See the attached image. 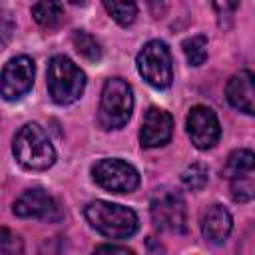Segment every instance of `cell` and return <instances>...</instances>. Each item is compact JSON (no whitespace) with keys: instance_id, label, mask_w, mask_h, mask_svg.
<instances>
[{"instance_id":"cell-1","label":"cell","mask_w":255,"mask_h":255,"mask_svg":"<svg viewBox=\"0 0 255 255\" xmlns=\"http://www.w3.org/2000/svg\"><path fill=\"white\" fill-rule=\"evenodd\" d=\"M84 215L98 233L110 239H128L137 231L135 211L120 203L96 199L86 205Z\"/></svg>"},{"instance_id":"cell-2","label":"cell","mask_w":255,"mask_h":255,"mask_svg":"<svg viewBox=\"0 0 255 255\" xmlns=\"http://www.w3.org/2000/svg\"><path fill=\"white\" fill-rule=\"evenodd\" d=\"M12 151L16 161L32 171L48 169L56 161V149L44 128L38 124H26L20 128L12 143Z\"/></svg>"},{"instance_id":"cell-3","label":"cell","mask_w":255,"mask_h":255,"mask_svg":"<svg viewBox=\"0 0 255 255\" xmlns=\"http://www.w3.org/2000/svg\"><path fill=\"white\" fill-rule=\"evenodd\" d=\"M46 86H48V94L56 104L68 106L74 104L84 94L86 74L68 56H54L48 62Z\"/></svg>"},{"instance_id":"cell-4","label":"cell","mask_w":255,"mask_h":255,"mask_svg":"<svg viewBox=\"0 0 255 255\" xmlns=\"http://www.w3.org/2000/svg\"><path fill=\"white\" fill-rule=\"evenodd\" d=\"M133 110V92L131 86L122 78L106 80L100 98L98 122L104 129H118L128 124Z\"/></svg>"},{"instance_id":"cell-5","label":"cell","mask_w":255,"mask_h":255,"mask_svg":"<svg viewBox=\"0 0 255 255\" xmlns=\"http://www.w3.org/2000/svg\"><path fill=\"white\" fill-rule=\"evenodd\" d=\"M151 221L157 229L167 233H183L187 229V209L183 195L171 187H159L149 201Z\"/></svg>"},{"instance_id":"cell-6","label":"cell","mask_w":255,"mask_h":255,"mask_svg":"<svg viewBox=\"0 0 255 255\" xmlns=\"http://www.w3.org/2000/svg\"><path fill=\"white\" fill-rule=\"evenodd\" d=\"M137 72L139 76L153 88L163 90L171 86L173 68H171V54L167 46L159 40L147 42L137 54Z\"/></svg>"},{"instance_id":"cell-7","label":"cell","mask_w":255,"mask_h":255,"mask_svg":"<svg viewBox=\"0 0 255 255\" xmlns=\"http://www.w3.org/2000/svg\"><path fill=\"white\" fill-rule=\"evenodd\" d=\"M94 181L110 193H131L139 185L137 169L118 157H104L92 165Z\"/></svg>"},{"instance_id":"cell-8","label":"cell","mask_w":255,"mask_h":255,"mask_svg":"<svg viewBox=\"0 0 255 255\" xmlns=\"http://www.w3.org/2000/svg\"><path fill=\"white\" fill-rule=\"evenodd\" d=\"M187 135L197 149H211L221 135V126L215 112L207 106H193L185 120Z\"/></svg>"},{"instance_id":"cell-9","label":"cell","mask_w":255,"mask_h":255,"mask_svg":"<svg viewBox=\"0 0 255 255\" xmlns=\"http://www.w3.org/2000/svg\"><path fill=\"white\" fill-rule=\"evenodd\" d=\"M34 74H36V66H34L32 58L16 56V58L8 60V64L2 70V96H4V100L12 102V100H18L24 94H28L32 84H34Z\"/></svg>"},{"instance_id":"cell-10","label":"cell","mask_w":255,"mask_h":255,"mask_svg":"<svg viewBox=\"0 0 255 255\" xmlns=\"http://www.w3.org/2000/svg\"><path fill=\"white\" fill-rule=\"evenodd\" d=\"M173 133V120L161 108H149L143 116L139 141L143 147H159L171 139Z\"/></svg>"},{"instance_id":"cell-11","label":"cell","mask_w":255,"mask_h":255,"mask_svg":"<svg viewBox=\"0 0 255 255\" xmlns=\"http://www.w3.org/2000/svg\"><path fill=\"white\" fill-rule=\"evenodd\" d=\"M56 211L58 205L54 197L40 187L24 191L14 203V213L24 219H54Z\"/></svg>"},{"instance_id":"cell-12","label":"cell","mask_w":255,"mask_h":255,"mask_svg":"<svg viewBox=\"0 0 255 255\" xmlns=\"http://www.w3.org/2000/svg\"><path fill=\"white\" fill-rule=\"evenodd\" d=\"M227 102L249 116H255V72H237L227 80L225 86Z\"/></svg>"},{"instance_id":"cell-13","label":"cell","mask_w":255,"mask_h":255,"mask_svg":"<svg viewBox=\"0 0 255 255\" xmlns=\"http://www.w3.org/2000/svg\"><path fill=\"white\" fill-rule=\"evenodd\" d=\"M231 227H233L231 213L219 203L209 205L201 213V233L211 243H223L229 237Z\"/></svg>"},{"instance_id":"cell-14","label":"cell","mask_w":255,"mask_h":255,"mask_svg":"<svg viewBox=\"0 0 255 255\" xmlns=\"http://www.w3.org/2000/svg\"><path fill=\"white\" fill-rule=\"evenodd\" d=\"M255 171V153L251 149H235L227 155L221 175L227 179H239Z\"/></svg>"},{"instance_id":"cell-15","label":"cell","mask_w":255,"mask_h":255,"mask_svg":"<svg viewBox=\"0 0 255 255\" xmlns=\"http://www.w3.org/2000/svg\"><path fill=\"white\" fill-rule=\"evenodd\" d=\"M32 16L42 28L54 30L64 22V6L58 0H38L32 6Z\"/></svg>"},{"instance_id":"cell-16","label":"cell","mask_w":255,"mask_h":255,"mask_svg":"<svg viewBox=\"0 0 255 255\" xmlns=\"http://www.w3.org/2000/svg\"><path fill=\"white\" fill-rule=\"evenodd\" d=\"M106 12L120 24V26H129L135 22L137 16V4L135 0H102Z\"/></svg>"},{"instance_id":"cell-17","label":"cell","mask_w":255,"mask_h":255,"mask_svg":"<svg viewBox=\"0 0 255 255\" xmlns=\"http://www.w3.org/2000/svg\"><path fill=\"white\" fill-rule=\"evenodd\" d=\"M72 42H74L76 52H78L80 56H84L86 60H90V62H98V60L102 58L100 42H98L94 36H90L88 32H84V30H76V32L72 34Z\"/></svg>"},{"instance_id":"cell-18","label":"cell","mask_w":255,"mask_h":255,"mask_svg":"<svg viewBox=\"0 0 255 255\" xmlns=\"http://www.w3.org/2000/svg\"><path fill=\"white\" fill-rule=\"evenodd\" d=\"M181 48H183V54L191 66H201L207 60V38L203 34L185 38Z\"/></svg>"},{"instance_id":"cell-19","label":"cell","mask_w":255,"mask_h":255,"mask_svg":"<svg viewBox=\"0 0 255 255\" xmlns=\"http://www.w3.org/2000/svg\"><path fill=\"white\" fill-rule=\"evenodd\" d=\"M207 179H209V171L203 163H191L183 169L181 173V181L187 189L191 191H197V189H203L207 185Z\"/></svg>"},{"instance_id":"cell-20","label":"cell","mask_w":255,"mask_h":255,"mask_svg":"<svg viewBox=\"0 0 255 255\" xmlns=\"http://www.w3.org/2000/svg\"><path fill=\"white\" fill-rule=\"evenodd\" d=\"M239 6V0H213V8L219 18V26L227 28L235 16V10Z\"/></svg>"},{"instance_id":"cell-21","label":"cell","mask_w":255,"mask_h":255,"mask_svg":"<svg viewBox=\"0 0 255 255\" xmlns=\"http://www.w3.org/2000/svg\"><path fill=\"white\" fill-rule=\"evenodd\" d=\"M0 253L2 255L22 253V241H20V237L14 235L12 231H8L6 227H2V231H0Z\"/></svg>"},{"instance_id":"cell-22","label":"cell","mask_w":255,"mask_h":255,"mask_svg":"<svg viewBox=\"0 0 255 255\" xmlns=\"http://www.w3.org/2000/svg\"><path fill=\"white\" fill-rule=\"evenodd\" d=\"M231 197L239 203L243 201H249L255 197V183L239 177V179H233V185H231Z\"/></svg>"},{"instance_id":"cell-23","label":"cell","mask_w":255,"mask_h":255,"mask_svg":"<svg viewBox=\"0 0 255 255\" xmlns=\"http://www.w3.org/2000/svg\"><path fill=\"white\" fill-rule=\"evenodd\" d=\"M98 253H122V255H131L133 251L128 247H120V245H100L96 247Z\"/></svg>"},{"instance_id":"cell-24","label":"cell","mask_w":255,"mask_h":255,"mask_svg":"<svg viewBox=\"0 0 255 255\" xmlns=\"http://www.w3.org/2000/svg\"><path fill=\"white\" fill-rule=\"evenodd\" d=\"M70 2H74V4H82L84 0H70Z\"/></svg>"},{"instance_id":"cell-25","label":"cell","mask_w":255,"mask_h":255,"mask_svg":"<svg viewBox=\"0 0 255 255\" xmlns=\"http://www.w3.org/2000/svg\"><path fill=\"white\" fill-rule=\"evenodd\" d=\"M147 2H149V4H153V2H161V0H147Z\"/></svg>"}]
</instances>
